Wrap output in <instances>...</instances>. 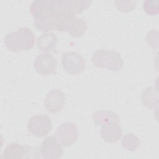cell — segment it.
Returning a JSON list of instances; mask_svg holds the SVG:
<instances>
[{
    "mask_svg": "<svg viewBox=\"0 0 159 159\" xmlns=\"http://www.w3.org/2000/svg\"><path fill=\"white\" fill-rule=\"evenodd\" d=\"M35 42L32 31L27 27H20L16 31L7 33L4 38V43L10 51L20 52L32 49Z\"/></svg>",
    "mask_w": 159,
    "mask_h": 159,
    "instance_id": "6da1fadb",
    "label": "cell"
},
{
    "mask_svg": "<svg viewBox=\"0 0 159 159\" xmlns=\"http://www.w3.org/2000/svg\"><path fill=\"white\" fill-rule=\"evenodd\" d=\"M92 61L99 68H105L111 71H119L123 67V60L120 54L113 50H98L93 53Z\"/></svg>",
    "mask_w": 159,
    "mask_h": 159,
    "instance_id": "7a4b0ae2",
    "label": "cell"
},
{
    "mask_svg": "<svg viewBox=\"0 0 159 159\" xmlns=\"http://www.w3.org/2000/svg\"><path fill=\"white\" fill-rule=\"evenodd\" d=\"M52 127L50 118L46 114H37L31 117L27 123L28 130L37 137L47 135Z\"/></svg>",
    "mask_w": 159,
    "mask_h": 159,
    "instance_id": "3957f363",
    "label": "cell"
},
{
    "mask_svg": "<svg viewBox=\"0 0 159 159\" xmlns=\"http://www.w3.org/2000/svg\"><path fill=\"white\" fill-rule=\"evenodd\" d=\"M61 65L64 70L70 75L80 74L86 66L83 57L75 52L64 53L61 58Z\"/></svg>",
    "mask_w": 159,
    "mask_h": 159,
    "instance_id": "277c9868",
    "label": "cell"
},
{
    "mask_svg": "<svg viewBox=\"0 0 159 159\" xmlns=\"http://www.w3.org/2000/svg\"><path fill=\"white\" fill-rule=\"evenodd\" d=\"M78 135L77 126L73 122H66L58 126L55 132V137L63 147H69L74 144Z\"/></svg>",
    "mask_w": 159,
    "mask_h": 159,
    "instance_id": "5b68a950",
    "label": "cell"
},
{
    "mask_svg": "<svg viewBox=\"0 0 159 159\" xmlns=\"http://www.w3.org/2000/svg\"><path fill=\"white\" fill-rule=\"evenodd\" d=\"M61 145L57 139L53 136L46 137L41 143L39 152L43 158L58 159L63 154Z\"/></svg>",
    "mask_w": 159,
    "mask_h": 159,
    "instance_id": "8992f818",
    "label": "cell"
},
{
    "mask_svg": "<svg viewBox=\"0 0 159 159\" xmlns=\"http://www.w3.org/2000/svg\"><path fill=\"white\" fill-rule=\"evenodd\" d=\"M34 66L38 73L47 76L56 71L57 62L52 55L48 53H41L35 58Z\"/></svg>",
    "mask_w": 159,
    "mask_h": 159,
    "instance_id": "52a82bcc",
    "label": "cell"
},
{
    "mask_svg": "<svg viewBox=\"0 0 159 159\" xmlns=\"http://www.w3.org/2000/svg\"><path fill=\"white\" fill-rule=\"evenodd\" d=\"M65 95L59 89H53L49 91L45 98L44 104L47 110L53 114L60 112L64 107Z\"/></svg>",
    "mask_w": 159,
    "mask_h": 159,
    "instance_id": "ba28073f",
    "label": "cell"
},
{
    "mask_svg": "<svg viewBox=\"0 0 159 159\" xmlns=\"http://www.w3.org/2000/svg\"><path fill=\"white\" fill-rule=\"evenodd\" d=\"M76 19L75 14L70 11L59 13L53 17V27L59 32H68Z\"/></svg>",
    "mask_w": 159,
    "mask_h": 159,
    "instance_id": "9c48e42d",
    "label": "cell"
},
{
    "mask_svg": "<svg viewBox=\"0 0 159 159\" xmlns=\"http://www.w3.org/2000/svg\"><path fill=\"white\" fill-rule=\"evenodd\" d=\"M93 120L96 124L99 126L119 125L120 122L119 117L115 112L106 110L96 112L93 115Z\"/></svg>",
    "mask_w": 159,
    "mask_h": 159,
    "instance_id": "30bf717a",
    "label": "cell"
},
{
    "mask_svg": "<svg viewBox=\"0 0 159 159\" xmlns=\"http://www.w3.org/2000/svg\"><path fill=\"white\" fill-rule=\"evenodd\" d=\"M102 139L107 143H116L122 136V129L119 125L102 126L100 130Z\"/></svg>",
    "mask_w": 159,
    "mask_h": 159,
    "instance_id": "8fae6325",
    "label": "cell"
},
{
    "mask_svg": "<svg viewBox=\"0 0 159 159\" xmlns=\"http://www.w3.org/2000/svg\"><path fill=\"white\" fill-rule=\"evenodd\" d=\"M29 147L22 145L17 143H12L8 145L3 152L4 158H27Z\"/></svg>",
    "mask_w": 159,
    "mask_h": 159,
    "instance_id": "7c38bea8",
    "label": "cell"
},
{
    "mask_svg": "<svg viewBox=\"0 0 159 159\" xmlns=\"http://www.w3.org/2000/svg\"><path fill=\"white\" fill-rule=\"evenodd\" d=\"M57 43V37L53 32H45L37 40V47L40 51L48 52L52 50Z\"/></svg>",
    "mask_w": 159,
    "mask_h": 159,
    "instance_id": "4fadbf2b",
    "label": "cell"
},
{
    "mask_svg": "<svg viewBox=\"0 0 159 159\" xmlns=\"http://www.w3.org/2000/svg\"><path fill=\"white\" fill-rule=\"evenodd\" d=\"M143 104L147 108L153 109L158 104V93L154 87H148L145 88L141 97Z\"/></svg>",
    "mask_w": 159,
    "mask_h": 159,
    "instance_id": "5bb4252c",
    "label": "cell"
},
{
    "mask_svg": "<svg viewBox=\"0 0 159 159\" xmlns=\"http://www.w3.org/2000/svg\"><path fill=\"white\" fill-rule=\"evenodd\" d=\"M88 24L86 20L81 18H76L71 25L68 32L70 35L75 38H79L86 32Z\"/></svg>",
    "mask_w": 159,
    "mask_h": 159,
    "instance_id": "9a60e30c",
    "label": "cell"
},
{
    "mask_svg": "<svg viewBox=\"0 0 159 159\" xmlns=\"http://www.w3.org/2000/svg\"><path fill=\"white\" fill-rule=\"evenodd\" d=\"M34 26L40 31L48 32L53 27V17L52 16H43L34 18Z\"/></svg>",
    "mask_w": 159,
    "mask_h": 159,
    "instance_id": "2e32d148",
    "label": "cell"
},
{
    "mask_svg": "<svg viewBox=\"0 0 159 159\" xmlns=\"http://www.w3.org/2000/svg\"><path fill=\"white\" fill-rule=\"evenodd\" d=\"M121 143L125 149L131 152H134L139 147L140 141L137 136L134 134L129 133L125 134L122 137Z\"/></svg>",
    "mask_w": 159,
    "mask_h": 159,
    "instance_id": "e0dca14e",
    "label": "cell"
},
{
    "mask_svg": "<svg viewBox=\"0 0 159 159\" xmlns=\"http://www.w3.org/2000/svg\"><path fill=\"white\" fill-rule=\"evenodd\" d=\"M158 1L146 0L143 3V9L146 14L150 16H156L159 12Z\"/></svg>",
    "mask_w": 159,
    "mask_h": 159,
    "instance_id": "ac0fdd59",
    "label": "cell"
},
{
    "mask_svg": "<svg viewBox=\"0 0 159 159\" xmlns=\"http://www.w3.org/2000/svg\"><path fill=\"white\" fill-rule=\"evenodd\" d=\"M114 2L117 9L123 12H129L132 11L134 9L136 3V2L134 1H116Z\"/></svg>",
    "mask_w": 159,
    "mask_h": 159,
    "instance_id": "d6986e66",
    "label": "cell"
}]
</instances>
